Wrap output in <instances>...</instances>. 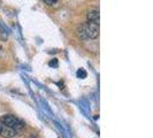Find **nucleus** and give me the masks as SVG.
Here are the masks:
<instances>
[{"instance_id": "4", "label": "nucleus", "mask_w": 153, "mask_h": 138, "mask_svg": "<svg viewBox=\"0 0 153 138\" xmlns=\"http://www.w3.org/2000/svg\"><path fill=\"white\" fill-rule=\"evenodd\" d=\"M86 17H88V21H90V22L98 23L99 22V17H100L99 10H98V9H94V8L89 9L88 13H86Z\"/></svg>"}, {"instance_id": "1", "label": "nucleus", "mask_w": 153, "mask_h": 138, "mask_svg": "<svg viewBox=\"0 0 153 138\" xmlns=\"http://www.w3.org/2000/svg\"><path fill=\"white\" fill-rule=\"evenodd\" d=\"M98 35H99V24L96 22L88 21L78 28V36L84 39H94L98 37Z\"/></svg>"}, {"instance_id": "3", "label": "nucleus", "mask_w": 153, "mask_h": 138, "mask_svg": "<svg viewBox=\"0 0 153 138\" xmlns=\"http://www.w3.org/2000/svg\"><path fill=\"white\" fill-rule=\"evenodd\" d=\"M17 135V131L0 122V136L4 138H13Z\"/></svg>"}, {"instance_id": "9", "label": "nucleus", "mask_w": 153, "mask_h": 138, "mask_svg": "<svg viewBox=\"0 0 153 138\" xmlns=\"http://www.w3.org/2000/svg\"><path fill=\"white\" fill-rule=\"evenodd\" d=\"M30 138H38V136H37V135H31Z\"/></svg>"}, {"instance_id": "5", "label": "nucleus", "mask_w": 153, "mask_h": 138, "mask_svg": "<svg viewBox=\"0 0 153 138\" xmlns=\"http://www.w3.org/2000/svg\"><path fill=\"white\" fill-rule=\"evenodd\" d=\"M8 36H9L8 29L4 24L0 23V40H1V42H6L8 39Z\"/></svg>"}, {"instance_id": "8", "label": "nucleus", "mask_w": 153, "mask_h": 138, "mask_svg": "<svg viewBox=\"0 0 153 138\" xmlns=\"http://www.w3.org/2000/svg\"><path fill=\"white\" fill-rule=\"evenodd\" d=\"M48 65L51 67H58V59H52V61H50Z\"/></svg>"}, {"instance_id": "2", "label": "nucleus", "mask_w": 153, "mask_h": 138, "mask_svg": "<svg viewBox=\"0 0 153 138\" xmlns=\"http://www.w3.org/2000/svg\"><path fill=\"white\" fill-rule=\"evenodd\" d=\"M0 122L4 123L5 125H7V127L14 129V130H16V131L22 129L23 127H24V123H23L21 120H19L17 117H15V116H13V115H10V114L1 116V117H0Z\"/></svg>"}, {"instance_id": "7", "label": "nucleus", "mask_w": 153, "mask_h": 138, "mask_svg": "<svg viewBox=\"0 0 153 138\" xmlns=\"http://www.w3.org/2000/svg\"><path fill=\"white\" fill-rule=\"evenodd\" d=\"M43 1L45 2L46 5H48V6H53V5H55L58 2V0H43Z\"/></svg>"}, {"instance_id": "6", "label": "nucleus", "mask_w": 153, "mask_h": 138, "mask_svg": "<svg viewBox=\"0 0 153 138\" xmlns=\"http://www.w3.org/2000/svg\"><path fill=\"white\" fill-rule=\"evenodd\" d=\"M77 77H78V78H85V77H86V71H85L84 69H78V70H77Z\"/></svg>"}]
</instances>
